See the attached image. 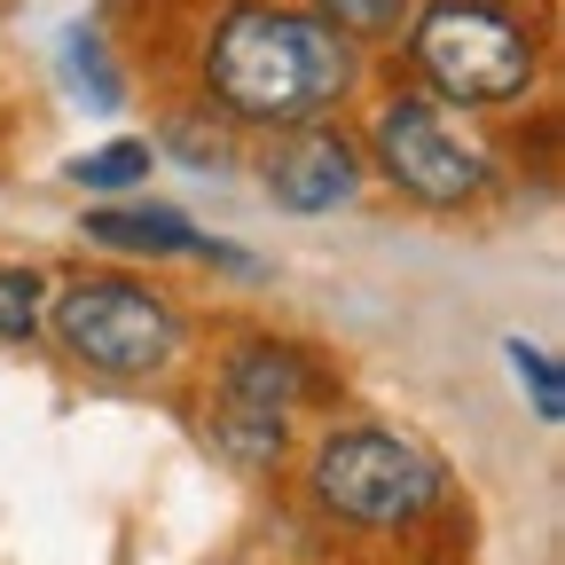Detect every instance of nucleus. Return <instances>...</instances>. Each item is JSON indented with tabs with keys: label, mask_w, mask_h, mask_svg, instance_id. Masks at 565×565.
Returning <instances> with one entry per match:
<instances>
[{
	"label": "nucleus",
	"mask_w": 565,
	"mask_h": 565,
	"mask_svg": "<svg viewBox=\"0 0 565 565\" xmlns=\"http://www.w3.org/2000/svg\"><path fill=\"white\" fill-rule=\"evenodd\" d=\"M95 244H110V252H158V259H181V252H212V236H196V221L189 212H173V204H103V212H87L79 221Z\"/></svg>",
	"instance_id": "6e6552de"
},
{
	"label": "nucleus",
	"mask_w": 565,
	"mask_h": 565,
	"mask_svg": "<svg viewBox=\"0 0 565 565\" xmlns=\"http://www.w3.org/2000/svg\"><path fill=\"white\" fill-rule=\"evenodd\" d=\"M353 189H362V150L345 134L315 126H282V141L267 150V196L282 212H338Z\"/></svg>",
	"instance_id": "0eeeda50"
},
{
	"label": "nucleus",
	"mask_w": 565,
	"mask_h": 565,
	"mask_svg": "<svg viewBox=\"0 0 565 565\" xmlns=\"http://www.w3.org/2000/svg\"><path fill=\"white\" fill-rule=\"evenodd\" d=\"M63 71L87 87V103H126V79H118V63H110V47H103V32L95 24H71L63 32Z\"/></svg>",
	"instance_id": "1a4fd4ad"
},
{
	"label": "nucleus",
	"mask_w": 565,
	"mask_h": 565,
	"mask_svg": "<svg viewBox=\"0 0 565 565\" xmlns=\"http://www.w3.org/2000/svg\"><path fill=\"white\" fill-rule=\"evenodd\" d=\"M345 87H353V32H338L330 17L236 0L204 40V95L244 126L267 134L315 126L322 110L345 103Z\"/></svg>",
	"instance_id": "f257e3e1"
},
{
	"label": "nucleus",
	"mask_w": 565,
	"mask_h": 565,
	"mask_svg": "<svg viewBox=\"0 0 565 565\" xmlns=\"http://www.w3.org/2000/svg\"><path fill=\"white\" fill-rule=\"evenodd\" d=\"M408 0H315V17H330L338 32H393Z\"/></svg>",
	"instance_id": "ddd939ff"
},
{
	"label": "nucleus",
	"mask_w": 565,
	"mask_h": 565,
	"mask_svg": "<svg viewBox=\"0 0 565 565\" xmlns=\"http://www.w3.org/2000/svg\"><path fill=\"white\" fill-rule=\"evenodd\" d=\"M55 338L103 377H150L181 353V315L141 282H71L55 299Z\"/></svg>",
	"instance_id": "7ed1b4c3"
},
{
	"label": "nucleus",
	"mask_w": 565,
	"mask_h": 565,
	"mask_svg": "<svg viewBox=\"0 0 565 565\" xmlns=\"http://www.w3.org/2000/svg\"><path fill=\"white\" fill-rule=\"evenodd\" d=\"M511 377L534 393V416H542V424H557V416H565V385H557V362H550L542 345L511 338Z\"/></svg>",
	"instance_id": "f8f14e48"
},
{
	"label": "nucleus",
	"mask_w": 565,
	"mask_h": 565,
	"mask_svg": "<svg viewBox=\"0 0 565 565\" xmlns=\"http://www.w3.org/2000/svg\"><path fill=\"white\" fill-rule=\"evenodd\" d=\"M307 393V362L299 345H275V338H244L221 370V393H212V433L236 463H267L282 448V416L299 408Z\"/></svg>",
	"instance_id": "423d86ee"
},
{
	"label": "nucleus",
	"mask_w": 565,
	"mask_h": 565,
	"mask_svg": "<svg viewBox=\"0 0 565 565\" xmlns=\"http://www.w3.org/2000/svg\"><path fill=\"white\" fill-rule=\"evenodd\" d=\"M315 494L353 526H408L440 503V463L393 433H338L315 456Z\"/></svg>",
	"instance_id": "20e7f679"
},
{
	"label": "nucleus",
	"mask_w": 565,
	"mask_h": 565,
	"mask_svg": "<svg viewBox=\"0 0 565 565\" xmlns=\"http://www.w3.org/2000/svg\"><path fill=\"white\" fill-rule=\"evenodd\" d=\"M370 158L385 166V181L416 204H463L487 189V150L479 141H463L424 95H401L377 110L370 126Z\"/></svg>",
	"instance_id": "39448f33"
},
{
	"label": "nucleus",
	"mask_w": 565,
	"mask_h": 565,
	"mask_svg": "<svg viewBox=\"0 0 565 565\" xmlns=\"http://www.w3.org/2000/svg\"><path fill=\"white\" fill-rule=\"evenodd\" d=\"M150 166H158L150 141H103V150L71 158V181L79 189H134V181H150Z\"/></svg>",
	"instance_id": "9d476101"
},
{
	"label": "nucleus",
	"mask_w": 565,
	"mask_h": 565,
	"mask_svg": "<svg viewBox=\"0 0 565 565\" xmlns=\"http://www.w3.org/2000/svg\"><path fill=\"white\" fill-rule=\"evenodd\" d=\"M47 307V282L32 267H0V338H32Z\"/></svg>",
	"instance_id": "9b49d317"
},
{
	"label": "nucleus",
	"mask_w": 565,
	"mask_h": 565,
	"mask_svg": "<svg viewBox=\"0 0 565 565\" xmlns=\"http://www.w3.org/2000/svg\"><path fill=\"white\" fill-rule=\"evenodd\" d=\"M416 71L433 79L448 103H511L534 79V40L519 32V17L487 9V0H433L408 32Z\"/></svg>",
	"instance_id": "f03ea898"
}]
</instances>
